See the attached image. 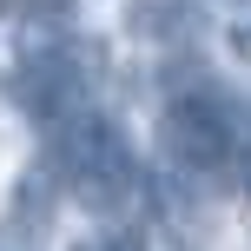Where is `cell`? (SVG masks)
I'll use <instances>...</instances> for the list:
<instances>
[{"label": "cell", "instance_id": "5b68a950", "mask_svg": "<svg viewBox=\"0 0 251 251\" xmlns=\"http://www.w3.org/2000/svg\"><path fill=\"white\" fill-rule=\"evenodd\" d=\"M73 251H139V238L132 231H106V238H79Z\"/></svg>", "mask_w": 251, "mask_h": 251}, {"label": "cell", "instance_id": "8992f818", "mask_svg": "<svg viewBox=\"0 0 251 251\" xmlns=\"http://www.w3.org/2000/svg\"><path fill=\"white\" fill-rule=\"evenodd\" d=\"M231 178H238V192H245V205H251V146L231 152Z\"/></svg>", "mask_w": 251, "mask_h": 251}, {"label": "cell", "instance_id": "7a4b0ae2", "mask_svg": "<svg viewBox=\"0 0 251 251\" xmlns=\"http://www.w3.org/2000/svg\"><path fill=\"white\" fill-rule=\"evenodd\" d=\"M93 79H100L93 47L73 40V26L47 20V26H33V33H20L0 93H7V106H20L33 126H53L60 113H73V106L93 100Z\"/></svg>", "mask_w": 251, "mask_h": 251}, {"label": "cell", "instance_id": "ba28073f", "mask_svg": "<svg viewBox=\"0 0 251 251\" xmlns=\"http://www.w3.org/2000/svg\"><path fill=\"white\" fill-rule=\"evenodd\" d=\"M225 7H251V0H225Z\"/></svg>", "mask_w": 251, "mask_h": 251}, {"label": "cell", "instance_id": "52a82bcc", "mask_svg": "<svg viewBox=\"0 0 251 251\" xmlns=\"http://www.w3.org/2000/svg\"><path fill=\"white\" fill-rule=\"evenodd\" d=\"M231 53H238V60H251V20L231 26Z\"/></svg>", "mask_w": 251, "mask_h": 251}, {"label": "cell", "instance_id": "277c9868", "mask_svg": "<svg viewBox=\"0 0 251 251\" xmlns=\"http://www.w3.org/2000/svg\"><path fill=\"white\" fill-rule=\"evenodd\" d=\"M53 199H60V185H53V172L47 165H33V172L13 185V225H26V231H47V212H53Z\"/></svg>", "mask_w": 251, "mask_h": 251}, {"label": "cell", "instance_id": "3957f363", "mask_svg": "<svg viewBox=\"0 0 251 251\" xmlns=\"http://www.w3.org/2000/svg\"><path fill=\"white\" fill-rule=\"evenodd\" d=\"M152 152H159L165 178H178V185L231 178V152H238L231 106L218 93H172L159 106V126H152Z\"/></svg>", "mask_w": 251, "mask_h": 251}, {"label": "cell", "instance_id": "6da1fadb", "mask_svg": "<svg viewBox=\"0 0 251 251\" xmlns=\"http://www.w3.org/2000/svg\"><path fill=\"white\" fill-rule=\"evenodd\" d=\"M40 165L53 172V185H60L79 212L106 218V225H126V218L146 205V165H139L132 139L93 100L47 126V159Z\"/></svg>", "mask_w": 251, "mask_h": 251}]
</instances>
